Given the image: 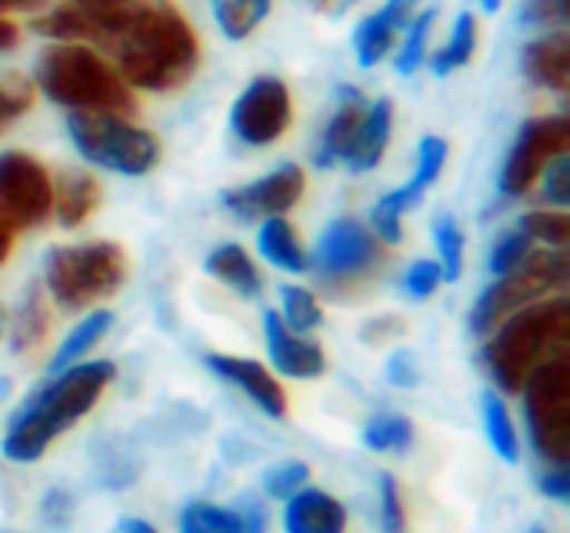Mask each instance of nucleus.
<instances>
[{"instance_id": "f257e3e1", "label": "nucleus", "mask_w": 570, "mask_h": 533, "mask_svg": "<svg viewBox=\"0 0 570 533\" xmlns=\"http://www.w3.org/2000/svg\"><path fill=\"white\" fill-rule=\"evenodd\" d=\"M117 73L134 90L167 93L200 67V40L170 0H147L144 10L107 43Z\"/></svg>"}, {"instance_id": "f03ea898", "label": "nucleus", "mask_w": 570, "mask_h": 533, "mask_svg": "<svg viewBox=\"0 0 570 533\" xmlns=\"http://www.w3.org/2000/svg\"><path fill=\"white\" fill-rule=\"evenodd\" d=\"M110 361H80L53 377L50 387H43L27 411L17 414V421L3 434V457L17 464H33L43 457V451L80 417H87L104 391L114 381Z\"/></svg>"}, {"instance_id": "7ed1b4c3", "label": "nucleus", "mask_w": 570, "mask_h": 533, "mask_svg": "<svg viewBox=\"0 0 570 533\" xmlns=\"http://www.w3.org/2000/svg\"><path fill=\"white\" fill-rule=\"evenodd\" d=\"M488 340L484 364L491 381L504 394L524 391L531 374L554 361L564 357L570 347V300L568 297H551L538 300L518 314H511Z\"/></svg>"}, {"instance_id": "20e7f679", "label": "nucleus", "mask_w": 570, "mask_h": 533, "mask_svg": "<svg viewBox=\"0 0 570 533\" xmlns=\"http://www.w3.org/2000/svg\"><path fill=\"white\" fill-rule=\"evenodd\" d=\"M53 103L83 113H117L134 117V87L117 73V67L87 43H53L37 57L33 80Z\"/></svg>"}, {"instance_id": "39448f33", "label": "nucleus", "mask_w": 570, "mask_h": 533, "mask_svg": "<svg viewBox=\"0 0 570 533\" xmlns=\"http://www.w3.org/2000/svg\"><path fill=\"white\" fill-rule=\"evenodd\" d=\"M47 290L67 310H83L120 290L127 277V257L117 244L97 240L80 247H57L47 254Z\"/></svg>"}, {"instance_id": "423d86ee", "label": "nucleus", "mask_w": 570, "mask_h": 533, "mask_svg": "<svg viewBox=\"0 0 570 533\" xmlns=\"http://www.w3.org/2000/svg\"><path fill=\"white\" fill-rule=\"evenodd\" d=\"M67 134L83 160L124 177H144L160 164V140L150 130L130 124V117L70 110Z\"/></svg>"}, {"instance_id": "0eeeda50", "label": "nucleus", "mask_w": 570, "mask_h": 533, "mask_svg": "<svg viewBox=\"0 0 570 533\" xmlns=\"http://www.w3.org/2000/svg\"><path fill=\"white\" fill-rule=\"evenodd\" d=\"M570 280V257L568 250H548V254H528L521 267L504 274L491 290L481 294L471 314V330L488 337L498 330L511 314L554 297L564 290Z\"/></svg>"}, {"instance_id": "6e6552de", "label": "nucleus", "mask_w": 570, "mask_h": 533, "mask_svg": "<svg viewBox=\"0 0 570 533\" xmlns=\"http://www.w3.org/2000/svg\"><path fill=\"white\" fill-rule=\"evenodd\" d=\"M524 414L534 451L548 464L570 461V361L554 357L541 364L524 384Z\"/></svg>"}, {"instance_id": "1a4fd4ad", "label": "nucleus", "mask_w": 570, "mask_h": 533, "mask_svg": "<svg viewBox=\"0 0 570 533\" xmlns=\"http://www.w3.org/2000/svg\"><path fill=\"white\" fill-rule=\"evenodd\" d=\"M384 247L387 244H381L371 227H364L351 217H341L321 234L314 267L327 287H351L381 267Z\"/></svg>"}, {"instance_id": "9d476101", "label": "nucleus", "mask_w": 570, "mask_h": 533, "mask_svg": "<svg viewBox=\"0 0 570 533\" xmlns=\"http://www.w3.org/2000/svg\"><path fill=\"white\" fill-rule=\"evenodd\" d=\"M53 210V180L47 167L23 154H0V220L10 227H33Z\"/></svg>"}, {"instance_id": "9b49d317", "label": "nucleus", "mask_w": 570, "mask_h": 533, "mask_svg": "<svg viewBox=\"0 0 570 533\" xmlns=\"http://www.w3.org/2000/svg\"><path fill=\"white\" fill-rule=\"evenodd\" d=\"M294 120V100L281 77H257L230 107V130L247 147H271L287 134Z\"/></svg>"}, {"instance_id": "f8f14e48", "label": "nucleus", "mask_w": 570, "mask_h": 533, "mask_svg": "<svg viewBox=\"0 0 570 533\" xmlns=\"http://www.w3.org/2000/svg\"><path fill=\"white\" fill-rule=\"evenodd\" d=\"M570 147V120L568 117H538L531 124H524L504 174H501V190L508 197H524L541 174L548 170L551 160L564 157Z\"/></svg>"}, {"instance_id": "ddd939ff", "label": "nucleus", "mask_w": 570, "mask_h": 533, "mask_svg": "<svg viewBox=\"0 0 570 533\" xmlns=\"http://www.w3.org/2000/svg\"><path fill=\"white\" fill-rule=\"evenodd\" d=\"M307 190V177L297 164H284L277 167L274 174L247 184V187H237V190H227L224 194V207L240 217V220H267V217H284L287 210H294L301 204Z\"/></svg>"}, {"instance_id": "4468645a", "label": "nucleus", "mask_w": 570, "mask_h": 533, "mask_svg": "<svg viewBox=\"0 0 570 533\" xmlns=\"http://www.w3.org/2000/svg\"><path fill=\"white\" fill-rule=\"evenodd\" d=\"M264 337H267V354L277 374L294 377V381H314L327 371L324 347L307 340L304 334L291 330L277 310L264 314Z\"/></svg>"}, {"instance_id": "2eb2a0df", "label": "nucleus", "mask_w": 570, "mask_h": 533, "mask_svg": "<svg viewBox=\"0 0 570 533\" xmlns=\"http://www.w3.org/2000/svg\"><path fill=\"white\" fill-rule=\"evenodd\" d=\"M207 367H210L220 381L234 384L244 397H250L267 417L281 421V417L287 414V394H284V387H281V381H277L264 364L247 361V357H230V354H210V357H207Z\"/></svg>"}, {"instance_id": "dca6fc26", "label": "nucleus", "mask_w": 570, "mask_h": 533, "mask_svg": "<svg viewBox=\"0 0 570 533\" xmlns=\"http://www.w3.org/2000/svg\"><path fill=\"white\" fill-rule=\"evenodd\" d=\"M417 17V0H387L377 13L364 17L354 30V53L361 67H377Z\"/></svg>"}, {"instance_id": "f3484780", "label": "nucleus", "mask_w": 570, "mask_h": 533, "mask_svg": "<svg viewBox=\"0 0 570 533\" xmlns=\"http://www.w3.org/2000/svg\"><path fill=\"white\" fill-rule=\"evenodd\" d=\"M284 531L287 533H344L347 511L337 497L324 491H297L287 497L284 507Z\"/></svg>"}, {"instance_id": "a211bd4d", "label": "nucleus", "mask_w": 570, "mask_h": 533, "mask_svg": "<svg viewBox=\"0 0 570 533\" xmlns=\"http://www.w3.org/2000/svg\"><path fill=\"white\" fill-rule=\"evenodd\" d=\"M391 130H394V103L387 97L367 103L364 120L354 134V144H351L344 164H351V170H374L387 154Z\"/></svg>"}, {"instance_id": "6ab92c4d", "label": "nucleus", "mask_w": 570, "mask_h": 533, "mask_svg": "<svg viewBox=\"0 0 570 533\" xmlns=\"http://www.w3.org/2000/svg\"><path fill=\"white\" fill-rule=\"evenodd\" d=\"M364 110H367L364 93L354 90V87H344L341 90V103H337L334 117L327 120V127L321 134V144H317V154H314V160L321 167H334L337 160L347 157V150L354 144V134H357V127L364 120Z\"/></svg>"}, {"instance_id": "aec40b11", "label": "nucleus", "mask_w": 570, "mask_h": 533, "mask_svg": "<svg viewBox=\"0 0 570 533\" xmlns=\"http://www.w3.org/2000/svg\"><path fill=\"white\" fill-rule=\"evenodd\" d=\"M524 73L528 80H534L538 87L558 90L564 93L570 87V40L568 33H551V37H538L524 47Z\"/></svg>"}, {"instance_id": "412c9836", "label": "nucleus", "mask_w": 570, "mask_h": 533, "mask_svg": "<svg viewBox=\"0 0 570 533\" xmlns=\"http://www.w3.org/2000/svg\"><path fill=\"white\" fill-rule=\"evenodd\" d=\"M180 533H267V514L257 504L244 511L220 504H190L180 514Z\"/></svg>"}, {"instance_id": "4be33fe9", "label": "nucleus", "mask_w": 570, "mask_h": 533, "mask_svg": "<svg viewBox=\"0 0 570 533\" xmlns=\"http://www.w3.org/2000/svg\"><path fill=\"white\" fill-rule=\"evenodd\" d=\"M204 267L214 280H220L224 287H230L234 294H240L247 300L261 297V290H264V277L240 244H220L217 250H210Z\"/></svg>"}, {"instance_id": "5701e85b", "label": "nucleus", "mask_w": 570, "mask_h": 533, "mask_svg": "<svg viewBox=\"0 0 570 533\" xmlns=\"http://www.w3.org/2000/svg\"><path fill=\"white\" fill-rule=\"evenodd\" d=\"M257 250L267 264H274L277 270H287V274H304L311 267V257H307L294 224L284 217L264 220V227L257 230Z\"/></svg>"}, {"instance_id": "b1692460", "label": "nucleus", "mask_w": 570, "mask_h": 533, "mask_svg": "<svg viewBox=\"0 0 570 533\" xmlns=\"http://www.w3.org/2000/svg\"><path fill=\"white\" fill-rule=\"evenodd\" d=\"M97 204H100V184L83 170L63 174L60 184L53 187V210L63 227H80L97 210Z\"/></svg>"}, {"instance_id": "393cba45", "label": "nucleus", "mask_w": 570, "mask_h": 533, "mask_svg": "<svg viewBox=\"0 0 570 533\" xmlns=\"http://www.w3.org/2000/svg\"><path fill=\"white\" fill-rule=\"evenodd\" d=\"M114 327V314L110 310H94L90 317H83L70 334H67V340L60 344V351L53 354V361H50V374H60V371H67V367H73V364H80L104 337H107V330Z\"/></svg>"}, {"instance_id": "a878e982", "label": "nucleus", "mask_w": 570, "mask_h": 533, "mask_svg": "<svg viewBox=\"0 0 570 533\" xmlns=\"http://www.w3.org/2000/svg\"><path fill=\"white\" fill-rule=\"evenodd\" d=\"M47 330H50L47 300H43L40 290H30L27 300L20 304V310L13 314V320L7 324L10 347H13L17 354H30V351H37V347L47 340Z\"/></svg>"}, {"instance_id": "bb28decb", "label": "nucleus", "mask_w": 570, "mask_h": 533, "mask_svg": "<svg viewBox=\"0 0 570 533\" xmlns=\"http://www.w3.org/2000/svg\"><path fill=\"white\" fill-rule=\"evenodd\" d=\"M481 414H484V434H488V444L494 447V454L508 464H518L521 441H518V427H514L508 404L498 394H484Z\"/></svg>"}, {"instance_id": "cd10ccee", "label": "nucleus", "mask_w": 570, "mask_h": 533, "mask_svg": "<svg viewBox=\"0 0 570 533\" xmlns=\"http://www.w3.org/2000/svg\"><path fill=\"white\" fill-rule=\"evenodd\" d=\"M274 0H214V20L230 40L250 37L271 13Z\"/></svg>"}, {"instance_id": "c85d7f7f", "label": "nucleus", "mask_w": 570, "mask_h": 533, "mask_svg": "<svg viewBox=\"0 0 570 533\" xmlns=\"http://www.w3.org/2000/svg\"><path fill=\"white\" fill-rule=\"evenodd\" d=\"M474 50H478V17L474 13H461L454 20V30L448 37V43L434 53L431 67H434L438 77H448V73L461 70L474 57Z\"/></svg>"}, {"instance_id": "c756f323", "label": "nucleus", "mask_w": 570, "mask_h": 533, "mask_svg": "<svg viewBox=\"0 0 570 533\" xmlns=\"http://www.w3.org/2000/svg\"><path fill=\"white\" fill-rule=\"evenodd\" d=\"M444 164H448V140H444V137H424L421 147H417V170H414V177L401 187L407 207H414V204L424 197V190L438 184Z\"/></svg>"}, {"instance_id": "7c9ffc66", "label": "nucleus", "mask_w": 570, "mask_h": 533, "mask_svg": "<svg viewBox=\"0 0 570 533\" xmlns=\"http://www.w3.org/2000/svg\"><path fill=\"white\" fill-rule=\"evenodd\" d=\"M364 444L377 454H401L414 444V424L401 414H381L367 424Z\"/></svg>"}, {"instance_id": "2f4dec72", "label": "nucleus", "mask_w": 570, "mask_h": 533, "mask_svg": "<svg viewBox=\"0 0 570 533\" xmlns=\"http://www.w3.org/2000/svg\"><path fill=\"white\" fill-rule=\"evenodd\" d=\"M281 307H284V324L297 334H307V330H317L324 324V310H321V300L307 290V287H297V284H287L281 287Z\"/></svg>"}, {"instance_id": "473e14b6", "label": "nucleus", "mask_w": 570, "mask_h": 533, "mask_svg": "<svg viewBox=\"0 0 570 533\" xmlns=\"http://www.w3.org/2000/svg\"><path fill=\"white\" fill-rule=\"evenodd\" d=\"M434 20H438V10H417V17L407 23L404 43L397 50V70L401 73H414L428 60V43H431Z\"/></svg>"}, {"instance_id": "72a5a7b5", "label": "nucleus", "mask_w": 570, "mask_h": 533, "mask_svg": "<svg viewBox=\"0 0 570 533\" xmlns=\"http://www.w3.org/2000/svg\"><path fill=\"white\" fill-rule=\"evenodd\" d=\"M528 240H544L558 250H564L570 244V217L564 210H531L521 217L518 227Z\"/></svg>"}, {"instance_id": "f704fd0d", "label": "nucleus", "mask_w": 570, "mask_h": 533, "mask_svg": "<svg viewBox=\"0 0 570 533\" xmlns=\"http://www.w3.org/2000/svg\"><path fill=\"white\" fill-rule=\"evenodd\" d=\"M434 244H438V264L444 270V280H458L464 270V230L454 217H441L434 224Z\"/></svg>"}, {"instance_id": "c9c22d12", "label": "nucleus", "mask_w": 570, "mask_h": 533, "mask_svg": "<svg viewBox=\"0 0 570 533\" xmlns=\"http://www.w3.org/2000/svg\"><path fill=\"white\" fill-rule=\"evenodd\" d=\"M404 210H407V200H404L401 187L391 190V194H384V197L374 204V210H371V230L377 234L381 244H391V247H394V244L404 240V224H401Z\"/></svg>"}, {"instance_id": "e433bc0d", "label": "nucleus", "mask_w": 570, "mask_h": 533, "mask_svg": "<svg viewBox=\"0 0 570 533\" xmlns=\"http://www.w3.org/2000/svg\"><path fill=\"white\" fill-rule=\"evenodd\" d=\"M37 83L13 73L10 80H0V130H7L17 117H23L33 107Z\"/></svg>"}, {"instance_id": "4c0bfd02", "label": "nucleus", "mask_w": 570, "mask_h": 533, "mask_svg": "<svg viewBox=\"0 0 570 533\" xmlns=\"http://www.w3.org/2000/svg\"><path fill=\"white\" fill-rule=\"evenodd\" d=\"M307 477H311L307 464L287 461V464H277V467H271V471L264 474V491H267L274 501H287V497H294L297 491L307 487Z\"/></svg>"}, {"instance_id": "58836bf2", "label": "nucleus", "mask_w": 570, "mask_h": 533, "mask_svg": "<svg viewBox=\"0 0 570 533\" xmlns=\"http://www.w3.org/2000/svg\"><path fill=\"white\" fill-rule=\"evenodd\" d=\"M528 254H531V240H528L521 230H511V234H504V237L491 247L488 267H491V274L504 277V274H511L514 267H521Z\"/></svg>"}, {"instance_id": "ea45409f", "label": "nucleus", "mask_w": 570, "mask_h": 533, "mask_svg": "<svg viewBox=\"0 0 570 533\" xmlns=\"http://www.w3.org/2000/svg\"><path fill=\"white\" fill-rule=\"evenodd\" d=\"M381 527L384 533L407 531V507L394 477H381Z\"/></svg>"}, {"instance_id": "a19ab883", "label": "nucleus", "mask_w": 570, "mask_h": 533, "mask_svg": "<svg viewBox=\"0 0 570 533\" xmlns=\"http://www.w3.org/2000/svg\"><path fill=\"white\" fill-rule=\"evenodd\" d=\"M441 284H444V270H441L438 260H417V264H411V270L404 274V287H407V294L417 297V300H428L431 294H438Z\"/></svg>"}, {"instance_id": "79ce46f5", "label": "nucleus", "mask_w": 570, "mask_h": 533, "mask_svg": "<svg viewBox=\"0 0 570 533\" xmlns=\"http://www.w3.org/2000/svg\"><path fill=\"white\" fill-rule=\"evenodd\" d=\"M570 17V0H524L521 20L528 27H554Z\"/></svg>"}, {"instance_id": "37998d69", "label": "nucleus", "mask_w": 570, "mask_h": 533, "mask_svg": "<svg viewBox=\"0 0 570 533\" xmlns=\"http://www.w3.org/2000/svg\"><path fill=\"white\" fill-rule=\"evenodd\" d=\"M541 177H544V194H548V200H554V204L568 207V204H570V160H568V154H564V157H558V160H551V164H548V170H544Z\"/></svg>"}, {"instance_id": "c03bdc74", "label": "nucleus", "mask_w": 570, "mask_h": 533, "mask_svg": "<svg viewBox=\"0 0 570 533\" xmlns=\"http://www.w3.org/2000/svg\"><path fill=\"white\" fill-rule=\"evenodd\" d=\"M541 494L558 501V504H568L570 501V471L568 464H551L544 474H541Z\"/></svg>"}, {"instance_id": "a18cd8bd", "label": "nucleus", "mask_w": 570, "mask_h": 533, "mask_svg": "<svg viewBox=\"0 0 570 533\" xmlns=\"http://www.w3.org/2000/svg\"><path fill=\"white\" fill-rule=\"evenodd\" d=\"M387 377H391L394 387H417V381H421L417 364H414V357L407 351H401V354H394L387 361Z\"/></svg>"}, {"instance_id": "49530a36", "label": "nucleus", "mask_w": 570, "mask_h": 533, "mask_svg": "<svg viewBox=\"0 0 570 533\" xmlns=\"http://www.w3.org/2000/svg\"><path fill=\"white\" fill-rule=\"evenodd\" d=\"M401 330H404V327H401V317H384V320H374V324L364 330V340H374L377 334L387 340L391 334H401Z\"/></svg>"}, {"instance_id": "de8ad7c7", "label": "nucleus", "mask_w": 570, "mask_h": 533, "mask_svg": "<svg viewBox=\"0 0 570 533\" xmlns=\"http://www.w3.org/2000/svg\"><path fill=\"white\" fill-rule=\"evenodd\" d=\"M17 40H20L17 23H13V20H7V17H0V50H13V47H17Z\"/></svg>"}, {"instance_id": "09e8293b", "label": "nucleus", "mask_w": 570, "mask_h": 533, "mask_svg": "<svg viewBox=\"0 0 570 533\" xmlns=\"http://www.w3.org/2000/svg\"><path fill=\"white\" fill-rule=\"evenodd\" d=\"M354 3H357V0H314V7H317L321 13H327V17H341V13H347Z\"/></svg>"}, {"instance_id": "8fccbe9b", "label": "nucleus", "mask_w": 570, "mask_h": 533, "mask_svg": "<svg viewBox=\"0 0 570 533\" xmlns=\"http://www.w3.org/2000/svg\"><path fill=\"white\" fill-rule=\"evenodd\" d=\"M10 250H13V227L0 220V264L10 257Z\"/></svg>"}, {"instance_id": "3c124183", "label": "nucleus", "mask_w": 570, "mask_h": 533, "mask_svg": "<svg viewBox=\"0 0 570 533\" xmlns=\"http://www.w3.org/2000/svg\"><path fill=\"white\" fill-rule=\"evenodd\" d=\"M43 0H0V10H33Z\"/></svg>"}, {"instance_id": "603ef678", "label": "nucleus", "mask_w": 570, "mask_h": 533, "mask_svg": "<svg viewBox=\"0 0 570 533\" xmlns=\"http://www.w3.org/2000/svg\"><path fill=\"white\" fill-rule=\"evenodd\" d=\"M120 533H157L147 521H124L120 524Z\"/></svg>"}, {"instance_id": "864d4df0", "label": "nucleus", "mask_w": 570, "mask_h": 533, "mask_svg": "<svg viewBox=\"0 0 570 533\" xmlns=\"http://www.w3.org/2000/svg\"><path fill=\"white\" fill-rule=\"evenodd\" d=\"M501 3H504V0H481V7H484L488 13H494V10H501Z\"/></svg>"}, {"instance_id": "5fc2aeb1", "label": "nucleus", "mask_w": 570, "mask_h": 533, "mask_svg": "<svg viewBox=\"0 0 570 533\" xmlns=\"http://www.w3.org/2000/svg\"><path fill=\"white\" fill-rule=\"evenodd\" d=\"M7 324H10V314H7V310L0 307V337L7 334Z\"/></svg>"}, {"instance_id": "6e6d98bb", "label": "nucleus", "mask_w": 570, "mask_h": 533, "mask_svg": "<svg viewBox=\"0 0 570 533\" xmlns=\"http://www.w3.org/2000/svg\"><path fill=\"white\" fill-rule=\"evenodd\" d=\"M534 533H548V531H534Z\"/></svg>"}]
</instances>
